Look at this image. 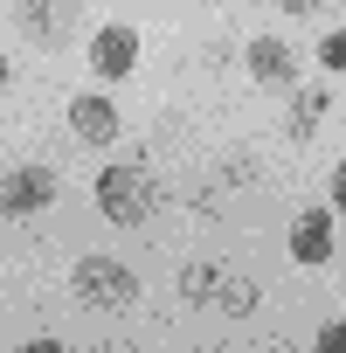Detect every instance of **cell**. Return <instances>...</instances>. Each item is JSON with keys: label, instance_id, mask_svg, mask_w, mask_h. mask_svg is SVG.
<instances>
[{"label": "cell", "instance_id": "obj_1", "mask_svg": "<svg viewBox=\"0 0 346 353\" xmlns=\"http://www.w3.org/2000/svg\"><path fill=\"white\" fill-rule=\"evenodd\" d=\"M152 201H159V188H152V173L145 166H132V159H118V166H104L97 173V208L111 215V222H145L152 215Z\"/></svg>", "mask_w": 346, "mask_h": 353}, {"label": "cell", "instance_id": "obj_2", "mask_svg": "<svg viewBox=\"0 0 346 353\" xmlns=\"http://www.w3.org/2000/svg\"><path fill=\"white\" fill-rule=\"evenodd\" d=\"M70 284H77V298L97 305V312H125V305L139 298V277H132L125 263H111V256H77Z\"/></svg>", "mask_w": 346, "mask_h": 353}, {"label": "cell", "instance_id": "obj_3", "mask_svg": "<svg viewBox=\"0 0 346 353\" xmlns=\"http://www.w3.org/2000/svg\"><path fill=\"white\" fill-rule=\"evenodd\" d=\"M14 21H21L28 42L63 49V42L77 35V21H83V0H14Z\"/></svg>", "mask_w": 346, "mask_h": 353}, {"label": "cell", "instance_id": "obj_4", "mask_svg": "<svg viewBox=\"0 0 346 353\" xmlns=\"http://www.w3.org/2000/svg\"><path fill=\"white\" fill-rule=\"evenodd\" d=\"M56 201V173L49 166H14V173H0V215L21 222V215H42Z\"/></svg>", "mask_w": 346, "mask_h": 353}, {"label": "cell", "instance_id": "obj_5", "mask_svg": "<svg viewBox=\"0 0 346 353\" xmlns=\"http://www.w3.org/2000/svg\"><path fill=\"white\" fill-rule=\"evenodd\" d=\"M132 63H139V35H132V28H97L90 70H97L104 83H118V77H132Z\"/></svg>", "mask_w": 346, "mask_h": 353}, {"label": "cell", "instance_id": "obj_6", "mask_svg": "<svg viewBox=\"0 0 346 353\" xmlns=\"http://www.w3.org/2000/svg\"><path fill=\"white\" fill-rule=\"evenodd\" d=\"M70 132L83 139V145H111L118 139V111H111V97H70Z\"/></svg>", "mask_w": 346, "mask_h": 353}, {"label": "cell", "instance_id": "obj_7", "mask_svg": "<svg viewBox=\"0 0 346 353\" xmlns=\"http://www.w3.org/2000/svg\"><path fill=\"white\" fill-rule=\"evenodd\" d=\"M291 256L298 263H332V208H305L291 222Z\"/></svg>", "mask_w": 346, "mask_h": 353}, {"label": "cell", "instance_id": "obj_8", "mask_svg": "<svg viewBox=\"0 0 346 353\" xmlns=\"http://www.w3.org/2000/svg\"><path fill=\"white\" fill-rule=\"evenodd\" d=\"M250 77H256V83H291V77H298V56H291L277 35H263V42H250Z\"/></svg>", "mask_w": 346, "mask_h": 353}, {"label": "cell", "instance_id": "obj_9", "mask_svg": "<svg viewBox=\"0 0 346 353\" xmlns=\"http://www.w3.org/2000/svg\"><path fill=\"white\" fill-rule=\"evenodd\" d=\"M325 104H332L325 90H298V97H291V118H284V132H291V139H312V132H318V118H325Z\"/></svg>", "mask_w": 346, "mask_h": 353}, {"label": "cell", "instance_id": "obj_10", "mask_svg": "<svg viewBox=\"0 0 346 353\" xmlns=\"http://www.w3.org/2000/svg\"><path fill=\"white\" fill-rule=\"evenodd\" d=\"M215 291H222V270H215V263H187V270H181V298H187V305H208Z\"/></svg>", "mask_w": 346, "mask_h": 353}, {"label": "cell", "instance_id": "obj_11", "mask_svg": "<svg viewBox=\"0 0 346 353\" xmlns=\"http://www.w3.org/2000/svg\"><path fill=\"white\" fill-rule=\"evenodd\" d=\"M215 305H222L229 319H250V312H256V284H250V277H222V291H215Z\"/></svg>", "mask_w": 346, "mask_h": 353}, {"label": "cell", "instance_id": "obj_12", "mask_svg": "<svg viewBox=\"0 0 346 353\" xmlns=\"http://www.w3.org/2000/svg\"><path fill=\"white\" fill-rule=\"evenodd\" d=\"M318 63H325V70H346V28H339V35H325V42H318Z\"/></svg>", "mask_w": 346, "mask_h": 353}, {"label": "cell", "instance_id": "obj_13", "mask_svg": "<svg viewBox=\"0 0 346 353\" xmlns=\"http://www.w3.org/2000/svg\"><path fill=\"white\" fill-rule=\"evenodd\" d=\"M318 346H325V353H346V325H325V332H318Z\"/></svg>", "mask_w": 346, "mask_h": 353}, {"label": "cell", "instance_id": "obj_14", "mask_svg": "<svg viewBox=\"0 0 346 353\" xmlns=\"http://www.w3.org/2000/svg\"><path fill=\"white\" fill-rule=\"evenodd\" d=\"M332 208H346V159H339V173H332Z\"/></svg>", "mask_w": 346, "mask_h": 353}, {"label": "cell", "instance_id": "obj_15", "mask_svg": "<svg viewBox=\"0 0 346 353\" xmlns=\"http://www.w3.org/2000/svg\"><path fill=\"white\" fill-rule=\"evenodd\" d=\"M277 8H284V14H312V8H318V0H277Z\"/></svg>", "mask_w": 346, "mask_h": 353}, {"label": "cell", "instance_id": "obj_16", "mask_svg": "<svg viewBox=\"0 0 346 353\" xmlns=\"http://www.w3.org/2000/svg\"><path fill=\"white\" fill-rule=\"evenodd\" d=\"M0 90H8V56H0Z\"/></svg>", "mask_w": 346, "mask_h": 353}]
</instances>
